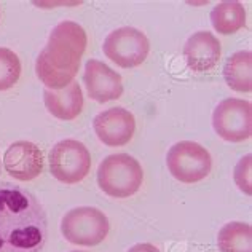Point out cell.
<instances>
[{"instance_id":"6da1fadb","label":"cell","mask_w":252,"mask_h":252,"mask_svg":"<svg viewBox=\"0 0 252 252\" xmlns=\"http://www.w3.org/2000/svg\"><path fill=\"white\" fill-rule=\"evenodd\" d=\"M48 240V219L29 190L0 184V252H42Z\"/></svg>"},{"instance_id":"7a4b0ae2","label":"cell","mask_w":252,"mask_h":252,"mask_svg":"<svg viewBox=\"0 0 252 252\" xmlns=\"http://www.w3.org/2000/svg\"><path fill=\"white\" fill-rule=\"evenodd\" d=\"M86 43V32L78 23L63 21L51 31L35 63V74L46 90L59 91L74 82Z\"/></svg>"},{"instance_id":"3957f363","label":"cell","mask_w":252,"mask_h":252,"mask_svg":"<svg viewBox=\"0 0 252 252\" xmlns=\"http://www.w3.org/2000/svg\"><path fill=\"white\" fill-rule=\"evenodd\" d=\"M144 181L141 163L128 154H115L104 158L97 168V185L112 198L136 195Z\"/></svg>"},{"instance_id":"277c9868","label":"cell","mask_w":252,"mask_h":252,"mask_svg":"<svg viewBox=\"0 0 252 252\" xmlns=\"http://www.w3.org/2000/svg\"><path fill=\"white\" fill-rule=\"evenodd\" d=\"M110 223L101 209L91 206L74 208L61 220V233L77 246H97L109 235Z\"/></svg>"},{"instance_id":"5b68a950","label":"cell","mask_w":252,"mask_h":252,"mask_svg":"<svg viewBox=\"0 0 252 252\" xmlns=\"http://www.w3.org/2000/svg\"><path fill=\"white\" fill-rule=\"evenodd\" d=\"M166 164L176 181L195 184L209 176L212 169V158L201 144L181 141L168 150Z\"/></svg>"},{"instance_id":"8992f818","label":"cell","mask_w":252,"mask_h":252,"mask_svg":"<svg viewBox=\"0 0 252 252\" xmlns=\"http://www.w3.org/2000/svg\"><path fill=\"white\" fill-rule=\"evenodd\" d=\"M51 176L63 184H78L91 169V155L85 144L75 139H65L53 145L48 155Z\"/></svg>"},{"instance_id":"52a82bcc","label":"cell","mask_w":252,"mask_h":252,"mask_svg":"<svg viewBox=\"0 0 252 252\" xmlns=\"http://www.w3.org/2000/svg\"><path fill=\"white\" fill-rule=\"evenodd\" d=\"M102 51L117 65L123 69H132L147 59L150 42L142 31L125 26V28L112 31L105 37Z\"/></svg>"},{"instance_id":"ba28073f","label":"cell","mask_w":252,"mask_h":252,"mask_svg":"<svg viewBox=\"0 0 252 252\" xmlns=\"http://www.w3.org/2000/svg\"><path fill=\"white\" fill-rule=\"evenodd\" d=\"M212 128L227 142L248 141L252 134V105L236 97L223 99L212 112Z\"/></svg>"},{"instance_id":"9c48e42d","label":"cell","mask_w":252,"mask_h":252,"mask_svg":"<svg viewBox=\"0 0 252 252\" xmlns=\"http://www.w3.org/2000/svg\"><path fill=\"white\" fill-rule=\"evenodd\" d=\"M96 136L104 145L122 147L128 144L136 131V118L128 109L112 107L101 112L93 120Z\"/></svg>"},{"instance_id":"30bf717a","label":"cell","mask_w":252,"mask_h":252,"mask_svg":"<svg viewBox=\"0 0 252 252\" xmlns=\"http://www.w3.org/2000/svg\"><path fill=\"white\" fill-rule=\"evenodd\" d=\"M43 152L28 141L13 142L3 154V166L8 174L21 182L34 181L43 172Z\"/></svg>"},{"instance_id":"8fae6325","label":"cell","mask_w":252,"mask_h":252,"mask_svg":"<svg viewBox=\"0 0 252 252\" xmlns=\"http://www.w3.org/2000/svg\"><path fill=\"white\" fill-rule=\"evenodd\" d=\"M83 83L88 96L99 104L115 101L123 94L122 75L97 59H90L86 63Z\"/></svg>"},{"instance_id":"7c38bea8","label":"cell","mask_w":252,"mask_h":252,"mask_svg":"<svg viewBox=\"0 0 252 252\" xmlns=\"http://www.w3.org/2000/svg\"><path fill=\"white\" fill-rule=\"evenodd\" d=\"M182 55L189 69L198 74L209 72L217 65L222 55L219 38L208 31H198L185 42Z\"/></svg>"},{"instance_id":"4fadbf2b","label":"cell","mask_w":252,"mask_h":252,"mask_svg":"<svg viewBox=\"0 0 252 252\" xmlns=\"http://www.w3.org/2000/svg\"><path fill=\"white\" fill-rule=\"evenodd\" d=\"M43 102L46 110L50 112L53 117L59 118V120H75V118L82 114L83 109V93L80 85L77 82H72L64 90L53 91L46 90L43 91Z\"/></svg>"},{"instance_id":"5bb4252c","label":"cell","mask_w":252,"mask_h":252,"mask_svg":"<svg viewBox=\"0 0 252 252\" xmlns=\"http://www.w3.org/2000/svg\"><path fill=\"white\" fill-rule=\"evenodd\" d=\"M225 83L233 91L251 93L252 91V53L251 50H241L231 55L223 65Z\"/></svg>"},{"instance_id":"9a60e30c","label":"cell","mask_w":252,"mask_h":252,"mask_svg":"<svg viewBox=\"0 0 252 252\" xmlns=\"http://www.w3.org/2000/svg\"><path fill=\"white\" fill-rule=\"evenodd\" d=\"M211 24L220 35H231L246 26V10L240 2H222L211 11Z\"/></svg>"},{"instance_id":"2e32d148","label":"cell","mask_w":252,"mask_h":252,"mask_svg":"<svg viewBox=\"0 0 252 252\" xmlns=\"http://www.w3.org/2000/svg\"><path fill=\"white\" fill-rule=\"evenodd\" d=\"M220 252H252V228L244 222H228L217 235Z\"/></svg>"},{"instance_id":"e0dca14e","label":"cell","mask_w":252,"mask_h":252,"mask_svg":"<svg viewBox=\"0 0 252 252\" xmlns=\"http://www.w3.org/2000/svg\"><path fill=\"white\" fill-rule=\"evenodd\" d=\"M21 77V61L15 51L0 46V91L13 88Z\"/></svg>"},{"instance_id":"ac0fdd59","label":"cell","mask_w":252,"mask_h":252,"mask_svg":"<svg viewBox=\"0 0 252 252\" xmlns=\"http://www.w3.org/2000/svg\"><path fill=\"white\" fill-rule=\"evenodd\" d=\"M251 168H252V155L248 154L246 157H243L241 160L238 161V164L235 166V171H233L235 184L238 185V189L246 195H252Z\"/></svg>"},{"instance_id":"d6986e66","label":"cell","mask_w":252,"mask_h":252,"mask_svg":"<svg viewBox=\"0 0 252 252\" xmlns=\"http://www.w3.org/2000/svg\"><path fill=\"white\" fill-rule=\"evenodd\" d=\"M128 252H161V251L150 243H139V244H134L132 248H129Z\"/></svg>"},{"instance_id":"ffe728a7","label":"cell","mask_w":252,"mask_h":252,"mask_svg":"<svg viewBox=\"0 0 252 252\" xmlns=\"http://www.w3.org/2000/svg\"><path fill=\"white\" fill-rule=\"evenodd\" d=\"M72 252H83V251H72Z\"/></svg>"}]
</instances>
